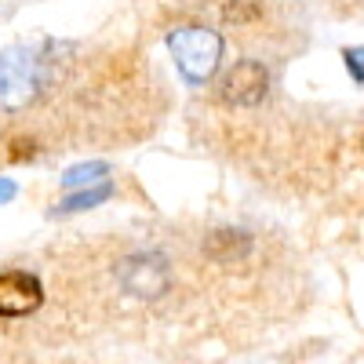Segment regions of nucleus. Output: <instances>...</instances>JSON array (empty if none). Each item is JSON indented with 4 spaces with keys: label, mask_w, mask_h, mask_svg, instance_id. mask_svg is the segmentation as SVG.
<instances>
[{
    "label": "nucleus",
    "mask_w": 364,
    "mask_h": 364,
    "mask_svg": "<svg viewBox=\"0 0 364 364\" xmlns=\"http://www.w3.org/2000/svg\"><path fill=\"white\" fill-rule=\"evenodd\" d=\"M168 48L175 55V66L182 70V77H186L190 84H204L219 70V58H223L219 29H208V26L175 29V33L168 37Z\"/></svg>",
    "instance_id": "obj_1"
},
{
    "label": "nucleus",
    "mask_w": 364,
    "mask_h": 364,
    "mask_svg": "<svg viewBox=\"0 0 364 364\" xmlns=\"http://www.w3.org/2000/svg\"><path fill=\"white\" fill-rule=\"evenodd\" d=\"M266 91H269V70L262 66V58H237L215 84V102L226 109H255L262 106Z\"/></svg>",
    "instance_id": "obj_2"
},
{
    "label": "nucleus",
    "mask_w": 364,
    "mask_h": 364,
    "mask_svg": "<svg viewBox=\"0 0 364 364\" xmlns=\"http://www.w3.org/2000/svg\"><path fill=\"white\" fill-rule=\"evenodd\" d=\"M117 284L135 299H161L171 291V262L157 252H135L117 262Z\"/></svg>",
    "instance_id": "obj_3"
},
{
    "label": "nucleus",
    "mask_w": 364,
    "mask_h": 364,
    "mask_svg": "<svg viewBox=\"0 0 364 364\" xmlns=\"http://www.w3.org/2000/svg\"><path fill=\"white\" fill-rule=\"evenodd\" d=\"M44 306V288L33 273L8 269L0 273V321H18Z\"/></svg>",
    "instance_id": "obj_4"
},
{
    "label": "nucleus",
    "mask_w": 364,
    "mask_h": 364,
    "mask_svg": "<svg viewBox=\"0 0 364 364\" xmlns=\"http://www.w3.org/2000/svg\"><path fill=\"white\" fill-rule=\"evenodd\" d=\"M266 4L262 0H219V26L233 29L240 41H262Z\"/></svg>",
    "instance_id": "obj_5"
},
{
    "label": "nucleus",
    "mask_w": 364,
    "mask_h": 364,
    "mask_svg": "<svg viewBox=\"0 0 364 364\" xmlns=\"http://www.w3.org/2000/svg\"><path fill=\"white\" fill-rule=\"evenodd\" d=\"M343 58H346V70H350L353 84H364V48H346Z\"/></svg>",
    "instance_id": "obj_6"
},
{
    "label": "nucleus",
    "mask_w": 364,
    "mask_h": 364,
    "mask_svg": "<svg viewBox=\"0 0 364 364\" xmlns=\"http://www.w3.org/2000/svg\"><path fill=\"white\" fill-rule=\"evenodd\" d=\"M106 171V164H87V168H77V171H70L66 175V186H73V182H84V178H95V175H102Z\"/></svg>",
    "instance_id": "obj_7"
},
{
    "label": "nucleus",
    "mask_w": 364,
    "mask_h": 364,
    "mask_svg": "<svg viewBox=\"0 0 364 364\" xmlns=\"http://www.w3.org/2000/svg\"><path fill=\"white\" fill-rule=\"evenodd\" d=\"M15 193V186H11V182H0V200H8Z\"/></svg>",
    "instance_id": "obj_8"
},
{
    "label": "nucleus",
    "mask_w": 364,
    "mask_h": 364,
    "mask_svg": "<svg viewBox=\"0 0 364 364\" xmlns=\"http://www.w3.org/2000/svg\"><path fill=\"white\" fill-rule=\"evenodd\" d=\"M360 154H364V135H360Z\"/></svg>",
    "instance_id": "obj_9"
}]
</instances>
